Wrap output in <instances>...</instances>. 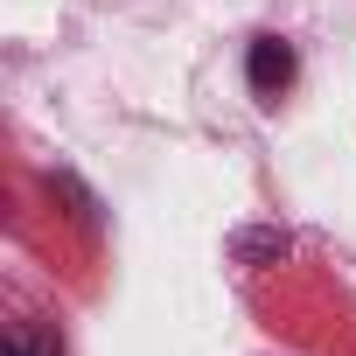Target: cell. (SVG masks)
<instances>
[{"label":"cell","instance_id":"3957f363","mask_svg":"<svg viewBox=\"0 0 356 356\" xmlns=\"http://www.w3.org/2000/svg\"><path fill=\"white\" fill-rule=\"evenodd\" d=\"M8 356H63V349H56V328L15 321V328H8Z\"/></svg>","mask_w":356,"mask_h":356},{"label":"cell","instance_id":"6da1fadb","mask_svg":"<svg viewBox=\"0 0 356 356\" xmlns=\"http://www.w3.org/2000/svg\"><path fill=\"white\" fill-rule=\"evenodd\" d=\"M245 77H252V91H259V98L273 105V98H280V91L293 84V49H286L280 35H259V42L245 49Z\"/></svg>","mask_w":356,"mask_h":356},{"label":"cell","instance_id":"7a4b0ae2","mask_svg":"<svg viewBox=\"0 0 356 356\" xmlns=\"http://www.w3.org/2000/svg\"><path fill=\"white\" fill-rule=\"evenodd\" d=\"M286 252H293V238H286L280 224H245V231L231 238V259H238V266H280Z\"/></svg>","mask_w":356,"mask_h":356}]
</instances>
